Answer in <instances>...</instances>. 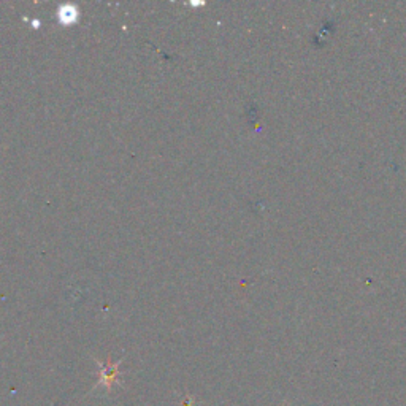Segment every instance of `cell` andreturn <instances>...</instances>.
I'll return each instance as SVG.
<instances>
[{
    "mask_svg": "<svg viewBox=\"0 0 406 406\" xmlns=\"http://www.w3.org/2000/svg\"><path fill=\"white\" fill-rule=\"evenodd\" d=\"M97 365L100 366V379L97 382V387L102 385L106 392H112L113 385L115 384H121V379H119V366H121V360L116 362L115 365H109V363H102V362H97ZM96 387V389H97Z\"/></svg>",
    "mask_w": 406,
    "mask_h": 406,
    "instance_id": "cell-1",
    "label": "cell"
},
{
    "mask_svg": "<svg viewBox=\"0 0 406 406\" xmlns=\"http://www.w3.org/2000/svg\"><path fill=\"white\" fill-rule=\"evenodd\" d=\"M179 406H195V398L192 395H182L179 400Z\"/></svg>",
    "mask_w": 406,
    "mask_h": 406,
    "instance_id": "cell-2",
    "label": "cell"
}]
</instances>
